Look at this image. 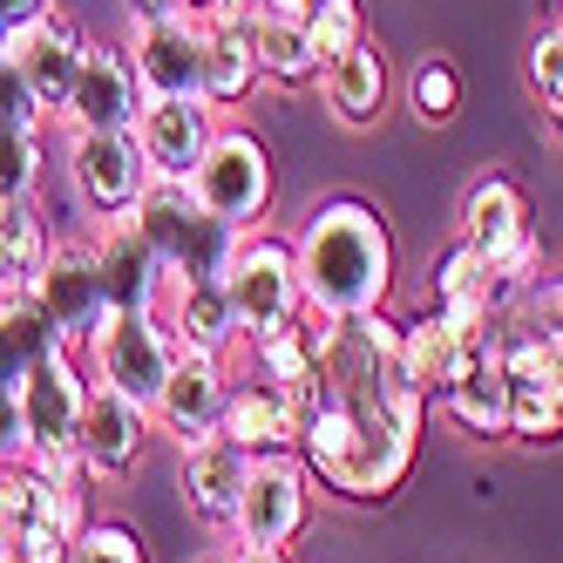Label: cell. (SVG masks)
Instances as JSON below:
<instances>
[{"label":"cell","mask_w":563,"mask_h":563,"mask_svg":"<svg viewBox=\"0 0 563 563\" xmlns=\"http://www.w3.org/2000/svg\"><path fill=\"white\" fill-rule=\"evenodd\" d=\"M299 462L346 503H387L415 475L428 400L400 367V319H312V367L292 387Z\"/></svg>","instance_id":"1"},{"label":"cell","mask_w":563,"mask_h":563,"mask_svg":"<svg viewBox=\"0 0 563 563\" xmlns=\"http://www.w3.org/2000/svg\"><path fill=\"white\" fill-rule=\"evenodd\" d=\"M292 265L312 319L380 312L394 292V231L367 197H319L292 238Z\"/></svg>","instance_id":"2"},{"label":"cell","mask_w":563,"mask_h":563,"mask_svg":"<svg viewBox=\"0 0 563 563\" xmlns=\"http://www.w3.org/2000/svg\"><path fill=\"white\" fill-rule=\"evenodd\" d=\"M82 400H89V367L75 346H42L21 374V428H27V468L48 482H82V455H75V434H82Z\"/></svg>","instance_id":"3"},{"label":"cell","mask_w":563,"mask_h":563,"mask_svg":"<svg viewBox=\"0 0 563 563\" xmlns=\"http://www.w3.org/2000/svg\"><path fill=\"white\" fill-rule=\"evenodd\" d=\"M130 218L150 238V252L164 258V278H224L238 231L197 205L184 177H150L143 197L130 205Z\"/></svg>","instance_id":"4"},{"label":"cell","mask_w":563,"mask_h":563,"mask_svg":"<svg viewBox=\"0 0 563 563\" xmlns=\"http://www.w3.org/2000/svg\"><path fill=\"white\" fill-rule=\"evenodd\" d=\"M224 299L238 319V340L258 346L272 333H286L306 319V292H299V265H292V238H272V231H238L231 265H224Z\"/></svg>","instance_id":"5"},{"label":"cell","mask_w":563,"mask_h":563,"mask_svg":"<svg viewBox=\"0 0 563 563\" xmlns=\"http://www.w3.org/2000/svg\"><path fill=\"white\" fill-rule=\"evenodd\" d=\"M455 218H462V245L496 265V278L509 286V306H516V292L530 286V278H543V238L530 224V197H522V184L503 177V170L475 177Z\"/></svg>","instance_id":"6"},{"label":"cell","mask_w":563,"mask_h":563,"mask_svg":"<svg viewBox=\"0 0 563 563\" xmlns=\"http://www.w3.org/2000/svg\"><path fill=\"white\" fill-rule=\"evenodd\" d=\"M82 367H89V380L130 394L136 408L156 415V394H164V380L177 367V340L164 333L156 312H109L82 346Z\"/></svg>","instance_id":"7"},{"label":"cell","mask_w":563,"mask_h":563,"mask_svg":"<svg viewBox=\"0 0 563 563\" xmlns=\"http://www.w3.org/2000/svg\"><path fill=\"white\" fill-rule=\"evenodd\" d=\"M184 184H190L197 205H205L211 218H224L231 231H258L265 211H272V190H278L272 184V150L252 130H238V123H224L211 136L205 164H197Z\"/></svg>","instance_id":"8"},{"label":"cell","mask_w":563,"mask_h":563,"mask_svg":"<svg viewBox=\"0 0 563 563\" xmlns=\"http://www.w3.org/2000/svg\"><path fill=\"white\" fill-rule=\"evenodd\" d=\"M27 299H34V312L48 319V333L62 346H75V353H82L89 333L115 312L109 286H102V258H96L89 238H62V245H48V265H42V278H34Z\"/></svg>","instance_id":"9"},{"label":"cell","mask_w":563,"mask_h":563,"mask_svg":"<svg viewBox=\"0 0 563 563\" xmlns=\"http://www.w3.org/2000/svg\"><path fill=\"white\" fill-rule=\"evenodd\" d=\"M503 340V380H509V434L516 441H556L563 434V353L543 346L530 327L496 319Z\"/></svg>","instance_id":"10"},{"label":"cell","mask_w":563,"mask_h":563,"mask_svg":"<svg viewBox=\"0 0 563 563\" xmlns=\"http://www.w3.org/2000/svg\"><path fill=\"white\" fill-rule=\"evenodd\" d=\"M306 522H312V468L299 455H252L245 496H238V516H231V537L292 550L306 537Z\"/></svg>","instance_id":"11"},{"label":"cell","mask_w":563,"mask_h":563,"mask_svg":"<svg viewBox=\"0 0 563 563\" xmlns=\"http://www.w3.org/2000/svg\"><path fill=\"white\" fill-rule=\"evenodd\" d=\"M130 68H136V89L143 102H205V21L170 14V21H150L130 27Z\"/></svg>","instance_id":"12"},{"label":"cell","mask_w":563,"mask_h":563,"mask_svg":"<svg viewBox=\"0 0 563 563\" xmlns=\"http://www.w3.org/2000/svg\"><path fill=\"white\" fill-rule=\"evenodd\" d=\"M68 177H75L82 211L123 218L150 184V164H143L130 130H68Z\"/></svg>","instance_id":"13"},{"label":"cell","mask_w":563,"mask_h":563,"mask_svg":"<svg viewBox=\"0 0 563 563\" xmlns=\"http://www.w3.org/2000/svg\"><path fill=\"white\" fill-rule=\"evenodd\" d=\"M150 408H136L130 394H115L102 380H89V400H82V434H75V455H82V475L89 489L96 482H130L143 449H150Z\"/></svg>","instance_id":"14"},{"label":"cell","mask_w":563,"mask_h":563,"mask_svg":"<svg viewBox=\"0 0 563 563\" xmlns=\"http://www.w3.org/2000/svg\"><path fill=\"white\" fill-rule=\"evenodd\" d=\"M8 55H14V68L27 75V89H34V102L48 109V123L68 109V89H75V75H82V55H89V34H82V21L75 14H62V8H48L42 21H27L14 42H8Z\"/></svg>","instance_id":"15"},{"label":"cell","mask_w":563,"mask_h":563,"mask_svg":"<svg viewBox=\"0 0 563 563\" xmlns=\"http://www.w3.org/2000/svg\"><path fill=\"white\" fill-rule=\"evenodd\" d=\"M441 415H449L468 441H509V380H503V340H496V319L468 340V360L441 400Z\"/></svg>","instance_id":"16"},{"label":"cell","mask_w":563,"mask_h":563,"mask_svg":"<svg viewBox=\"0 0 563 563\" xmlns=\"http://www.w3.org/2000/svg\"><path fill=\"white\" fill-rule=\"evenodd\" d=\"M136 115H143V89H136L130 48L89 42L82 75H75V89H68L62 123H68V130H136Z\"/></svg>","instance_id":"17"},{"label":"cell","mask_w":563,"mask_h":563,"mask_svg":"<svg viewBox=\"0 0 563 563\" xmlns=\"http://www.w3.org/2000/svg\"><path fill=\"white\" fill-rule=\"evenodd\" d=\"M224 400H231V367H224V360H211V353H177L164 394H156V421H164V434L177 441V449H190V441L218 434Z\"/></svg>","instance_id":"18"},{"label":"cell","mask_w":563,"mask_h":563,"mask_svg":"<svg viewBox=\"0 0 563 563\" xmlns=\"http://www.w3.org/2000/svg\"><path fill=\"white\" fill-rule=\"evenodd\" d=\"M156 319H164V333L177 340V353L231 360V346H245L218 278H164V292H156Z\"/></svg>","instance_id":"19"},{"label":"cell","mask_w":563,"mask_h":563,"mask_svg":"<svg viewBox=\"0 0 563 563\" xmlns=\"http://www.w3.org/2000/svg\"><path fill=\"white\" fill-rule=\"evenodd\" d=\"M136 150H143V164H150V177H190L197 164H205V150H211V136H218V115H211V102H143V115H136Z\"/></svg>","instance_id":"20"},{"label":"cell","mask_w":563,"mask_h":563,"mask_svg":"<svg viewBox=\"0 0 563 563\" xmlns=\"http://www.w3.org/2000/svg\"><path fill=\"white\" fill-rule=\"evenodd\" d=\"M96 258H102V286L115 312H156V292H164V258L150 252V238L136 231V218H96Z\"/></svg>","instance_id":"21"},{"label":"cell","mask_w":563,"mask_h":563,"mask_svg":"<svg viewBox=\"0 0 563 563\" xmlns=\"http://www.w3.org/2000/svg\"><path fill=\"white\" fill-rule=\"evenodd\" d=\"M319 96H327L333 109V123L340 130H374L380 115H387V89H394V68H387V48L374 42H353L346 55H333L327 68H319Z\"/></svg>","instance_id":"22"},{"label":"cell","mask_w":563,"mask_h":563,"mask_svg":"<svg viewBox=\"0 0 563 563\" xmlns=\"http://www.w3.org/2000/svg\"><path fill=\"white\" fill-rule=\"evenodd\" d=\"M218 434L238 441L245 455H299V415H292V394H286V387H272L265 374L231 380V400H224Z\"/></svg>","instance_id":"23"},{"label":"cell","mask_w":563,"mask_h":563,"mask_svg":"<svg viewBox=\"0 0 563 563\" xmlns=\"http://www.w3.org/2000/svg\"><path fill=\"white\" fill-rule=\"evenodd\" d=\"M245 468L252 455L224 434H205L184 449V509L205 522V530H231L238 516V496H245Z\"/></svg>","instance_id":"24"},{"label":"cell","mask_w":563,"mask_h":563,"mask_svg":"<svg viewBox=\"0 0 563 563\" xmlns=\"http://www.w3.org/2000/svg\"><path fill=\"white\" fill-rule=\"evenodd\" d=\"M475 333H482V327H475ZM475 333L455 327L441 306L400 327V367H408V380H415V394L428 400V408H441V400H449V387H455V374H462Z\"/></svg>","instance_id":"25"},{"label":"cell","mask_w":563,"mask_h":563,"mask_svg":"<svg viewBox=\"0 0 563 563\" xmlns=\"http://www.w3.org/2000/svg\"><path fill=\"white\" fill-rule=\"evenodd\" d=\"M258 82H265V68H258L252 14L205 21V102L211 109H238V102L258 96Z\"/></svg>","instance_id":"26"},{"label":"cell","mask_w":563,"mask_h":563,"mask_svg":"<svg viewBox=\"0 0 563 563\" xmlns=\"http://www.w3.org/2000/svg\"><path fill=\"white\" fill-rule=\"evenodd\" d=\"M48 218L34 211V197H14L0 205V299H27L34 278L48 265Z\"/></svg>","instance_id":"27"},{"label":"cell","mask_w":563,"mask_h":563,"mask_svg":"<svg viewBox=\"0 0 563 563\" xmlns=\"http://www.w3.org/2000/svg\"><path fill=\"white\" fill-rule=\"evenodd\" d=\"M252 34H258L265 82H278V89H312L319 82V68H327V62L312 55L306 21H292V14H252Z\"/></svg>","instance_id":"28"},{"label":"cell","mask_w":563,"mask_h":563,"mask_svg":"<svg viewBox=\"0 0 563 563\" xmlns=\"http://www.w3.org/2000/svg\"><path fill=\"white\" fill-rule=\"evenodd\" d=\"M408 109L421 115L428 130L455 123V109H462V75H455L449 55H421V62H415V75H408Z\"/></svg>","instance_id":"29"},{"label":"cell","mask_w":563,"mask_h":563,"mask_svg":"<svg viewBox=\"0 0 563 563\" xmlns=\"http://www.w3.org/2000/svg\"><path fill=\"white\" fill-rule=\"evenodd\" d=\"M522 75H530V89H537L543 123L563 143V27H537L530 34V48H522Z\"/></svg>","instance_id":"30"},{"label":"cell","mask_w":563,"mask_h":563,"mask_svg":"<svg viewBox=\"0 0 563 563\" xmlns=\"http://www.w3.org/2000/svg\"><path fill=\"white\" fill-rule=\"evenodd\" d=\"M252 360H258V374H265L272 387H286V394H292V387L306 380V367H312V312L299 319V327L258 340V346H252Z\"/></svg>","instance_id":"31"},{"label":"cell","mask_w":563,"mask_h":563,"mask_svg":"<svg viewBox=\"0 0 563 563\" xmlns=\"http://www.w3.org/2000/svg\"><path fill=\"white\" fill-rule=\"evenodd\" d=\"M509 319H516V327H530L543 346H556V353H563V272H543V278H530V286L516 292Z\"/></svg>","instance_id":"32"},{"label":"cell","mask_w":563,"mask_h":563,"mask_svg":"<svg viewBox=\"0 0 563 563\" xmlns=\"http://www.w3.org/2000/svg\"><path fill=\"white\" fill-rule=\"evenodd\" d=\"M42 130H0V205L42 190Z\"/></svg>","instance_id":"33"},{"label":"cell","mask_w":563,"mask_h":563,"mask_svg":"<svg viewBox=\"0 0 563 563\" xmlns=\"http://www.w3.org/2000/svg\"><path fill=\"white\" fill-rule=\"evenodd\" d=\"M306 34H312V55L333 62V55H346L353 42H367V14H360V0H312Z\"/></svg>","instance_id":"34"},{"label":"cell","mask_w":563,"mask_h":563,"mask_svg":"<svg viewBox=\"0 0 563 563\" xmlns=\"http://www.w3.org/2000/svg\"><path fill=\"white\" fill-rule=\"evenodd\" d=\"M68 563H143V543H136L130 522H96L89 516V530L75 537Z\"/></svg>","instance_id":"35"},{"label":"cell","mask_w":563,"mask_h":563,"mask_svg":"<svg viewBox=\"0 0 563 563\" xmlns=\"http://www.w3.org/2000/svg\"><path fill=\"white\" fill-rule=\"evenodd\" d=\"M0 130H48V109L34 102L27 75L14 68V55H0Z\"/></svg>","instance_id":"36"},{"label":"cell","mask_w":563,"mask_h":563,"mask_svg":"<svg viewBox=\"0 0 563 563\" xmlns=\"http://www.w3.org/2000/svg\"><path fill=\"white\" fill-rule=\"evenodd\" d=\"M27 462V428H21V380H0V468Z\"/></svg>","instance_id":"37"},{"label":"cell","mask_w":563,"mask_h":563,"mask_svg":"<svg viewBox=\"0 0 563 563\" xmlns=\"http://www.w3.org/2000/svg\"><path fill=\"white\" fill-rule=\"evenodd\" d=\"M55 8V0H0V27H8V34H21L27 21H42Z\"/></svg>","instance_id":"38"},{"label":"cell","mask_w":563,"mask_h":563,"mask_svg":"<svg viewBox=\"0 0 563 563\" xmlns=\"http://www.w3.org/2000/svg\"><path fill=\"white\" fill-rule=\"evenodd\" d=\"M123 14H130V27H150V21L184 14V0H123Z\"/></svg>","instance_id":"39"},{"label":"cell","mask_w":563,"mask_h":563,"mask_svg":"<svg viewBox=\"0 0 563 563\" xmlns=\"http://www.w3.org/2000/svg\"><path fill=\"white\" fill-rule=\"evenodd\" d=\"M224 563H292V550H272V543H224Z\"/></svg>","instance_id":"40"},{"label":"cell","mask_w":563,"mask_h":563,"mask_svg":"<svg viewBox=\"0 0 563 563\" xmlns=\"http://www.w3.org/2000/svg\"><path fill=\"white\" fill-rule=\"evenodd\" d=\"M252 14H292V21H306V14H312V0H258Z\"/></svg>","instance_id":"41"},{"label":"cell","mask_w":563,"mask_h":563,"mask_svg":"<svg viewBox=\"0 0 563 563\" xmlns=\"http://www.w3.org/2000/svg\"><path fill=\"white\" fill-rule=\"evenodd\" d=\"M190 563H224V550H205V556H190Z\"/></svg>","instance_id":"42"},{"label":"cell","mask_w":563,"mask_h":563,"mask_svg":"<svg viewBox=\"0 0 563 563\" xmlns=\"http://www.w3.org/2000/svg\"><path fill=\"white\" fill-rule=\"evenodd\" d=\"M0 563H14V556H8V550H0Z\"/></svg>","instance_id":"43"},{"label":"cell","mask_w":563,"mask_h":563,"mask_svg":"<svg viewBox=\"0 0 563 563\" xmlns=\"http://www.w3.org/2000/svg\"><path fill=\"white\" fill-rule=\"evenodd\" d=\"M556 27H563V21H556Z\"/></svg>","instance_id":"44"}]
</instances>
